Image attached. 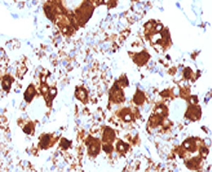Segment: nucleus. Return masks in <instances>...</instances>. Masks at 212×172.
<instances>
[{
  "label": "nucleus",
  "mask_w": 212,
  "mask_h": 172,
  "mask_svg": "<svg viewBox=\"0 0 212 172\" xmlns=\"http://www.w3.org/2000/svg\"><path fill=\"white\" fill-rule=\"evenodd\" d=\"M110 99L115 103H120L124 102V97L123 92L118 82L115 83L114 86L110 89Z\"/></svg>",
  "instance_id": "nucleus-1"
},
{
  "label": "nucleus",
  "mask_w": 212,
  "mask_h": 172,
  "mask_svg": "<svg viewBox=\"0 0 212 172\" xmlns=\"http://www.w3.org/2000/svg\"><path fill=\"white\" fill-rule=\"evenodd\" d=\"M86 145L88 146V152L90 155H96L100 151V144L98 139L89 137L86 142Z\"/></svg>",
  "instance_id": "nucleus-2"
},
{
  "label": "nucleus",
  "mask_w": 212,
  "mask_h": 172,
  "mask_svg": "<svg viewBox=\"0 0 212 172\" xmlns=\"http://www.w3.org/2000/svg\"><path fill=\"white\" fill-rule=\"evenodd\" d=\"M150 56L148 53L146 52H143L139 54H136L134 58V62L138 65H143L147 62Z\"/></svg>",
  "instance_id": "nucleus-3"
},
{
  "label": "nucleus",
  "mask_w": 212,
  "mask_h": 172,
  "mask_svg": "<svg viewBox=\"0 0 212 172\" xmlns=\"http://www.w3.org/2000/svg\"><path fill=\"white\" fill-rule=\"evenodd\" d=\"M115 137V135L114 131L112 129L109 128H107L105 129L104 132V135L103 137V141L108 144H110L114 141Z\"/></svg>",
  "instance_id": "nucleus-4"
},
{
  "label": "nucleus",
  "mask_w": 212,
  "mask_h": 172,
  "mask_svg": "<svg viewBox=\"0 0 212 172\" xmlns=\"http://www.w3.org/2000/svg\"><path fill=\"white\" fill-rule=\"evenodd\" d=\"M36 94V91L35 89V88L32 85H30L28 88L27 89L26 91L24 93V99L27 102H30L34 96Z\"/></svg>",
  "instance_id": "nucleus-5"
},
{
  "label": "nucleus",
  "mask_w": 212,
  "mask_h": 172,
  "mask_svg": "<svg viewBox=\"0 0 212 172\" xmlns=\"http://www.w3.org/2000/svg\"><path fill=\"white\" fill-rule=\"evenodd\" d=\"M76 97L81 102L86 101L87 99V94L86 90L83 88H78L76 91Z\"/></svg>",
  "instance_id": "nucleus-6"
},
{
  "label": "nucleus",
  "mask_w": 212,
  "mask_h": 172,
  "mask_svg": "<svg viewBox=\"0 0 212 172\" xmlns=\"http://www.w3.org/2000/svg\"><path fill=\"white\" fill-rule=\"evenodd\" d=\"M11 84H12V80L10 76H4L2 82V86L3 88V89L6 91H8L10 88Z\"/></svg>",
  "instance_id": "nucleus-7"
},
{
  "label": "nucleus",
  "mask_w": 212,
  "mask_h": 172,
  "mask_svg": "<svg viewBox=\"0 0 212 172\" xmlns=\"http://www.w3.org/2000/svg\"><path fill=\"white\" fill-rule=\"evenodd\" d=\"M134 102L137 105H141L144 100V94L141 91H138L134 97Z\"/></svg>",
  "instance_id": "nucleus-8"
},
{
  "label": "nucleus",
  "mask_w": 212,
  "mask_h": 172,
  "mask_svg": "<svg viewBox=\"0 0 212 172\" xmlns=\"http://www.w3.org/2000/svg\"><path fill=\"white\" fill-rule=\"evenodd\" d=\"M117 149L119 152H126L129 148V146L127 144H126L124 143L123 141H120L118 144H117Z\"/></svg>",
  "instance_id": "nucleus-9"
},
{
  "label": "nucleus",
  "mask_w": 212,
  "mask_h": 172,
  "mask_svg": "<svg viewBox=\"0 0 212 172\" xmlns=\"http://www.w3.org/2000/svg\"><path fill=\"white\" fill-rule=\"evenodd\" d=\"M50 141V136L49 135H45L40 142V146L42 149L46 148Z\"/></svg>",
  "instance_id": "nucleus-10"
},
{
  "label": "nucleus",
  "mask_w": 212,
  "mask_h": 172,
  "mask_svg": "<svg viewBox=\"0 0 212 172\" xmlns=\"http://www.w3.org/2000/svg\"><path fill=\"white\" fill-rule=\"evenodd\" d=\"M70 141H67L66 139H62L61 140V146L64 149H67L69 146L70 144Z\"/></svg>",
  "instance_id": "nucleus-11"
},
{
  "label": "nucleus",
  "mask_w": 212,
  "mask_h": 172,
  "mask_svg": "<svg viewBox=\"0 0 212 172\" xmlns=\"http://www.w3.org/2000/svg\"><path fill=\"white\" fill-rule=\"evenodd\" d=\"M103 150L107 152V153H110L113 151V147L111 144H104L103 146Z\"/></svg>",
  "instance_id": "nucleus-12"
},
{
  "label": "nucleus",
  "mask_w": 212,
  "mask_h": 172,
  "mask_svg": "<svg viewBox=\"0 0 212 172\" xmlns=\"http://www.w3.org/2000/svg\"><path fill=\"white\" fill-rule=\"evenodd\" d=\"M23 131H24L25 133L27 134H30V132H31V129H30V128L29 126H25V128L23 129Z\"/></svg>",
  "instance_id": "nucleus-13"
}]
</instances>
